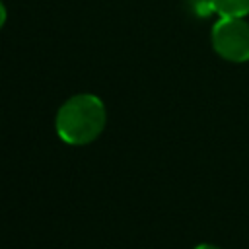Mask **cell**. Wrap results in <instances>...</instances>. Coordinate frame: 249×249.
Segmentation results:
<instances>
[{
  "instance_id": "6da1fadb",
  "label": "cell",
  "mask_w": 249,
  "mask_h": 249,
  "mask_svg": "<svg viewBox=\"0 0 249 249\" xmlns=\"http://www.w3.org/2000/svg\"><path fill=\"white\" fill-rule=\"evenodd\" d=\"M105 105L91 93L70 97L56 113V132L60 140L72 146L93 142L105 126Z\"/></svg>"
},
{
  "instance_id": "7a4b0ae2",
  "label": "cell",
  "mask_w": 249,
  "mask_h": 249,
  "mask_svg": "<svg viewBox=\"0 0 249 249\" xmlns=\"http://www.w3.org/2000/svg\"><path fill=\"white\" fill-rule=\"evenodd\" d=\"M214 51L230 62L249 60V23L243 18H222L212 27Z\"/></svg>"
},
{
  "instance_id": "3957f363",
  "label": "cell",
  "mask_w": 249,
  "mask_h": 249,
  "mask_svg": "<svg viewBox=\"0 0 249 249\" xmlns=\"http://www.w3.org/2000/svg\"><path fill=\"white\" fill-rule=\"evenodd\" d=\"M222 18H243L249 14V0H210Z\"/></svg>"
},
{
  "instance_id": "277c9868",
  "label": "cell",
  "mask_w": 249,
  "mask_h": 249,
  "mask_svg": "<svg viewBox=\"0 0 249 249\" xmlns=\"http://www.w3.org/2000/svg\"><path fill=\"white\" fill-rule=\"evenodd\" d=\"M4 21H6V8H4V4L0 2V27L4 25Z\"/></svg>"
},
{
  "instance_id": "5b68a950",
  "label": "cell",
  "mask_w": 249,
  "mask_h": 249,
  "mask_svg": "<svg viewBox=\"0 0 249 249\" xmlns=\"http://www.w3.org/2000/svg\"><path fill=\"white\" fill-rule=\"evenodd\" d=\"M195 249H220V247H214V245H208V243H202V245H196Z\"/></svg>"
}]
</instances>
